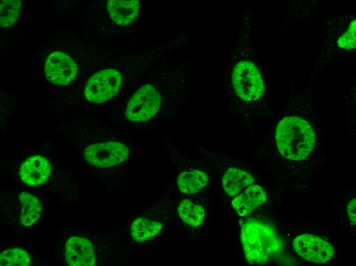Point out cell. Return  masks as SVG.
Instances as JSON below:
<instances>
[{"label": "cell", "mask_w": 356, "mask_h": 266, "mask_svg": "<svg viewBox=\"0 0 356 266\" xmlns=\"http://www.w3.org/2000/svg\"><path fill=\"white\" fill-rule=\"evenodd\" d=\"M251 18L246 17L242 22L226 82L230 98L247 105L258 102L265 93L260 66L252 48Z\"/></svg>", "instance_id": "1"}, {"label": "cell", "mask_w": 356, "mask_h": 266, "mask_svg": "<svg viewBox=\"0 0 356 266\" xmlns=\"http://www.w3.org/2000/svg\"><path fill=\"white\" fill-rule=\"evenodd\" d=\"M240 239L246 259L251 264L268 262L284 248V242L275 229L257 220L243 224Z\"/></svg>", "instance_id": "2"}, {"label": "cell", "mask_w": 356, "mask_h": 266, "mask_svg": "<svg viewBox=\"0 0 356 266\" xmlns=\"http://www.w3.org/2000/svg\"><path fill=\"white\" fill-rule=\"evenodd\" d=\"M275 137L280 153L294 161L308 157L315 143V135L311 126L296 116L283 118L278 124Z\"/></svg>", "instance_id": "3"}, {"label": "cell", "mask_w": 356, "mask_h": 266, "mask_svg": "<svg viewBox=\"0 0 356 266\" xmlns=\"http://www.w3.org/2000/svg\"><path fill=\"white\" fill-rule=\"evenodd\" d=\"M161 102V95L152 85H143L129 99L126 108V116L132 122L146 121L157 113Z\"/></svg>", "instance_id": "4"}, {"label": "cell", "mask_w": 356, "mask_h": 266, "mask_svg": "<svg viewBox=\"0 0 356 266\" xmlns=\"http://www.w3.org/2000/svg\"><path fill=\"white\" fill-rule=\"evenodd\" d=\"M122 82V75L117 70L107 69L94 74L85 85L86 99L93 103H102L117 94Z\"/></svg>", "instance_id": "5"}, {"label": "cell", "mask_w": 356, "mask_h": 266, "mask_svg": "<svg viewBox=\"0 0 356 266\" xmlns=\"http://www.w3.org/2000/svg\"><path fill=\"white\" fill-rule=\"evenodd\" d=\"M129 155V149L125 145L113 141L91 145L83 151L84 158L88 163L102 168L120 164L126 160Z\"/></svg>", "instance_id": "6"}, {"label": "cell", "mask_w": 356, "mask_h": 266, "mask_svg": "<svg viewBox=\"0 0 356 266\" xmlns=\"http://www.w3.org/2000/svg\"><path fill=\"white\" fill-rule=\"evenodd\" d=\"M296 253L302 258L316 263H325L334 256L335 250L329 242L309 234L297 236L293 241Z\"/></svg>", "instance_id": "7"}, {"label": "cell", "mask_w": 356, "mask_h": 266, "mask_svg": "<svg viewBox=\"0 0 356 266\" xmlns=\"http://www.w3.org/2000/svg\"><path fill=\"white\" fill-rule=\"evenodd\" d=\"M46 78L58 85H66L76 77L77 64L69 55L60 51L51 53L46 58L44 65Z\"/></svg>", "instance_id": "8"}, {"label": "cell", "mask_w": 356, "mask_h": 266, "mask_svg": "<svg viewBox=\"0 0 356 266\" xmlns=\"http://www.w3.org/2000/svg\"><path fill=\"white\" fill-rule=\"evenodd\" d=\"M65 260L69 265L93 266L96 256L91 242L86 238L72 236L65 244Z\"/></svg>", "instance_id": "9"}, {"label": "cell", "mask_w": 356, "mask_h": 266, "mask_svg": "<svg viewBox=\"0 0 356 266\" xmlns=\"http://www.w3.org/2000/svg\"><path fill=\"white\" fill-rule=\"evenodd\" d=\"M51 173V165L44 157L35 155L26 160L19 168V176L26 185L37 186L45 183Z\"/></svg>", "instance_id": "10"}, {"label": "cell", "mask_w": 356, "mask_h": 266, "mask_svg": "<svg viewBox=\"0 0 356 266\" xmlns=\"http://www.w3.org/2000/svg\"><path fill=\"white\" fill-rule=\"evenodd\" d=\"M267 199L264 189L256 184L248 186L232 201L231 205L239 216L248 215L263 204Z\"/></svg>", "instance_id": "11"}, {"label": "cell", "mask_w": 356, "mask_h": 266, "mask_svg": "<svg viewBox=\"0 0 356 266\" xmlns=\"http://www.w3.org/2000/svg\"><path fill=\"white\" fill-rule=\"evenodd\" d=\"M107 9L113 21L119 26H126L137 17L140 10L138 0H109Z\"/></svg>", "instance_id": "12"}, {"label": "cell", "mask_w": 356, "mask_h": 266, "mask_svg": "<svg viewBox=\"0 0 356 266\" xmlns=\"http://www.w3.org/2000/svg\"><path fill=\"white\" fill-rule=\"evenodd\" d=\"M254 182V178L248 172L239 168L230 167L224 174L221 185L225 192L229 196H233Z\"/></svg>", "instance_id": "13"}, {"label": "cell", "mask_w": 356, "mask_h": 266, "mask_svg": "<svg viewBox=\"0 0 356 266\" xmlns=\"http://www.w3.org/2000/svg\"><path fill=\"white\" fill-rule=\"evenodd\" d=\"M20 212V223L24 226L29 227L34 225L39 219L41 205L34 195L26 192L19 194Z\"/></svg>", "instance_id": "14"}, {"label": "cell", "mask_w": 356, "mask_h": 266, "mask_svg": "<svg viewBox=\"0 0 356 266\" xmlns=\"http://www.w3.org/2000/svg\"><path fill=\"white\" fill-rule=\"evenodd\" d=\"M207 174L199 170L184 171L180 173L176 182L181 192L186 194H194L202 190L207 185Z\"/></svg>", "instance_id": "15"}, {"label": "cell", "mask_w": 356, "mask_h": 266, "mask_svg": "<svg viewBox=\"0 0 356 266\" xmlns=\"http://www.w3.org/2000/svg\"><path fill=\"white\" fill-rule=\"evenodd\" d=\"M162 228V224L157 221L140 217L132 223L130 232L134 240L141 242L157 235Z\"/></svg>", "instance_id": "16"}, {"label": "cell", "mask_w": 356, "mask_h": 266, "mask_svg": "<svg viewBox=\"0 0 356 266\" xmlns=\"http://www.w3.org/2000/svg\"><path fill=\"white\" fill-rule=\"evenodd\" d=\"M178 214L181 219L193 227H197L203 223L206 212L201 205L189 199L180 202L177 208Z\"/></svg>", "instance_id": "17"}, {"label": "cell", "mask_w": 356, "mask_h": 266, "mask_svg": "<svg viewBox=\"0 0 356 266\" xmlns=\"http://www.w3.org/2000/svg\"><path fill=\"white\" fill-rule=\"evenodd\" d=\"M333 47L338 51H353L356 48V19L355 17L338 33Z\"/></svg>", "instance_id": "18"}, {"label": "cell", "mask_w": 356, "mask_h": 266, "mask_svg": "<svg viewBox=\"0 0 356 266\" xmlns=\"http://www.w3.org/2000/svg\"><path fill=\"white\" fill-rule=\"evenodd\" d=\"M21 7L19 0H2L0 2V23L2 27L12 26L17 20Z\"/></svg>", "instance_id": "19"}, {"label": "cell", "mask_w": 356, "mask_h": 266, "mask_svg": "<svg viewBox=\"0 0 356 266\" xmlns=\"http://www.w3.org/2000/svg\"><path fill=\"white\" fill-rule=\"evenodd\" d=\"M1 265H29L31 259L28 253L20 248L8 249L1 253Z\"/></svg>", "instance_id": "20"}, {"label": "cell", "mask_w": 356, "mask_h": 266, "mask_svg": "<svg viewBox=\"0 0 356 266\" xmlns=\"http://www.w3.org/2000/svg\"><path fill=\"white\" fill-rule=\"evenodd\" d=\"M355 204V198H353L349 202L347 207L348 217L350 221L354 224H355L356 220Z\"/></svg>", "instance_id": "21"}]
</instances>
